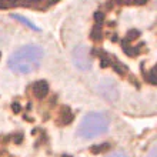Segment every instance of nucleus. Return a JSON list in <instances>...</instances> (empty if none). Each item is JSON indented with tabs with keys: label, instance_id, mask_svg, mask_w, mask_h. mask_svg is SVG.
Instances as JSON below:
<instances>
[{
	"label": "nucleus",
	"instance_id": "obj_9",
	"mask_svg": "<svg viewBox=\"0 0 157 157\" xmlns=\"http://www.w3.org/2000/svg\"><path fill=\"white\" fill-rule=\"evenodd\" d=\"M149 157H156V149H154V147H153V149H151V150H150Z\"/></svg>",
	"mask_w": 157,
	"mask_h": 157
},
{
	"label": "nucleus",
	"instance_id": "obj_5",
	"mask_svg": "<svg viewBox=\"0 0 157 157\" xmlns=\"http://www.w3.org/2000/svg\"><path fill=\"white\" fill-rule=\"evenodd\" d=\"M32 89H33L34 96L39 97V99H41V97H44V96L47 94V91H49V84H47V82H44V80H37V82H34Z\"/></svg>",
	"mask_w": 157,
	"mask_h": 157
},
{
	"label": "nucleus",
	"instance_id": "obj_1",
	"mask_svg": "<svg viewBox=\"0 0 157 157\" xmlns=\"http://www.w3.org/2000/svg\"><path fill=\"white\" fill-rule=\"evenodd\" d=\"M41 60H43V50H41V47L29 44L16 50L10 56L7 64L14 73L27 75V73L37 70L41 64Z\"/></svg>",
	"mask_w": 157,
	"mask_h": 157
},
{
	"label": "nucleus",
	"instance_id": "obj_12",
	"mask_svg": "<svg viewBox=\"0 0 157 157\" xmlns=\"http://www.w3.org/2000/svg\"><path fill=\"white\" fill-rule=\"evenodd\" d=\"M50 3H54V2H57V0H49Z\"/></svg>",
	"mask_w": 157,
	"mask_h": 157
},
{
	"label": "nucleus",
	"instance_id": "obj_6",
	"mask_svg": "<svg viewBox=\"0 0 157 157\" xmlns=\"http://www.w3.org/2000/svg\"><path fill=\"white\" fill-rule=\"evenodd\" d=\"M13 19H16V20H19V21H21V23H25V26H27V27H29V29H33V30H36V32H39V27L37 26H34L33 23H32V21L30 20H27V19H26V17H23V16H17V14H13Z\"/></svg>",
	"mask_w": 157,
	"mask_h": 157
},
{
	"label": "nucleus",
	"instance_id": "obj_7",
	"mask_svg": "<svg viewBox=\"0 0 157 157\" xmlns=\"http://www.w3.org/2000/svg\"><path fill=\"white\" fill-rule=\"evenodd\" d=\"M103 149H109V144H101V146H94L93 147V153H99V151H103Z\"/></svg>",
	"mask_w": 157,
	"mask_h": 157
},
{
	"label": "nucleus",
	"instance_id": "obj_4",
	"mask_svg": "<svg viewBox=\"0 0 157 157\" xmlns=\"http://www.w3.org/2000/svg\"><path fill=\"white\" fill-rule=\"evenodd\" d=\"M99 90H100V94L106 97L107 100H116L117 99V87L113 84L110 80H104L101 84L99 86Z\"/></svg>",
	"mask_w": 157,
	"mask_h": 157
},
{
	"label": "nucleus",
	"instance_id": "obj_3",
	"mask_svg": "<svg viewBox=\"0 0 157 157\" xmlns=\"http://www.w3.org/2000/svg\"><path fill=\"white\" fill-rule=\"evenodd\" d=\"M73 62H75V64L80 70H89L91 67L89 49H87L84 44L77 46V47L73 50Z\"/></svg>",
	"mask_w": 157,
	"mask_h": 157
},
{
	"label": "nucleus",
	"instance_id": "obj_11",
	"mask_svg": "<svg viewBox=\"0 0 157 157\" xmlns=\"http://www.w3.org/2000/svg\"><path fill=\"white\" fill-rule=\"evenodd\" d=\"M101 19H103V14H101V13H100V14L99 13H96V20L99 21V20H101Z\"/></svg>",
	"mask_w": 157,
	"mask_h": 157
},
{
	"label": "nucleus",
	"instance_id": "obj_8",
	"mask_svg": "<svg viewBox=\"0 0 157 157\" xmlns=\"http://www.w3.org/2000/svg\"><path fill=\"white\" fill-rule=\"evenodd\" d=\"M106 157H127L124 153H112V154H109V156Z\"/></svg>",
	"mask_w": 157,
	"mask_h": 157
},
{
	"label": "nucleus",
	"instance_id": "obj_2",
	"mask_svg": "<svg viewBox=\"0 0 157 157\" xmlns=\"http://www.w3.org/2000/svg\"><path fill=\"white\" fill-rule=\"evenodd\" d=\"M109 128V117L104 113L91 112L83 117L82 123L78 126L77 134L82 139H93L107 132Z\"/></svg>",
	"mask_w": 157,
	"mask_h": 157
},
{
	"label": "nucleus",
	"instance_id": "obj_10",
	"mask_svg": "<svg viewBox=\"0 0 157 157\" xmlns=\"http://www.w3.org/2000/svg\"><path fill=\"white\" fill-rule=\"evenodd\" d=\"M133 2H134L136 4H144L147 0H133Z\"/></svg>",
	"mask_w": 157,
	"mask_h": 157
}]
</instances>
